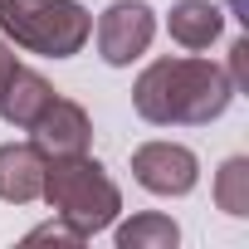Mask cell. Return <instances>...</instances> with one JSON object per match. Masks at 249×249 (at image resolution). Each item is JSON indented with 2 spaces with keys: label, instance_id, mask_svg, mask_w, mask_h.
Returning a JSON list of instances; mask_svg holds the SVG:
<instances>
[{
  "label": "cell",
  "instance_id": "6da1fadb",
  "mask_svg": "<svg viewBox=\"0 0 249 249\" xmlns=\"http://www.w3.org/2000/svg\"><path fill=\"white\" fill-rule=\"evenodd\" d=\"M234 98V78L215 59H157L132 88V107L157 127H205Z\"/></svg>",
  "mask_w": 249,
  "mask_h": 249
},
{
  "label": "cell",
  "instance_id": "7a4b0ae2",
  "mask_svg": "<svg viewBox=\"0 0 249 249\" xmlns=\"http://www.w3.org/2000/svg\"><path fill=\"white\" fill-rule=\"evenodd\" d=\"M39 196H44L49 210H54L59 220H69L83 239L98 234V230H107V225L117 220V210H122L117 181H112L88 152H78V157H54V161L44 166V191H39Z\"/></svg>",
  "mask_w": 249,
  "mask_h": 249
},
{
  "label": "cell",
  "instance_id": "3957f363",
  "mask_svg": "<svg viewBox=\"0 0 249 249\" xmlns=\"http://www.w3.org/2000/svg\"><path fill=\"white\" fill-rule=\"evenodd\" d=\"M0 35L30 54L69 59L88 44L93 15L78 0H0Z\"/></svg>",
  "mask_w": 249,
  "mask_h": 249
},
{
  "label": "cell",
  "instance_id": "277c9868",
  "mask_svg": "<svg viewBox=\"0 0 249 249\" xmlns=\"http://www.w3.org/2000/svg\"><path fill=\"white\" fill-rule=\"evenodd\" d=\"M152 35H157V15H152L147 0H112V5L98 15V54L112 69L142 59Z\"/></svg>",
  "mask_w": 249,
  "mask_h": 249
},
{
  "label": "cell",
  "instance_id": "5b68a950",
  "mask_svg": "<svg viewBox=\"0 0 249 249\" xmlns=\"http://www.w3.org/2000/svg\"><path fill=\"white\" fill-rule=\"evenodd\" d=\"M132 176L152 196H186L200 181V161L181 142H142L132 152Z\"/></svg>",
  "mask_w": 249,
  "mask_h": 249
},
{
  "label": "cell",
  "instance_id": "8992f818",
  "mask_svg": "<svg viewBox=\"0 0 249 249\" xmlns=\"http://www.w3.org/2000/svg\"><path fill=\"white\" fill-rule=\"evenodd\" d=\"M30 142H35L49 161H54V157H78V152H88V142H93V122H88V112H83L73 98H54V103L35 117Z\"/></svg>",
  "mask_w": 249,
  "mask_h": 249
},
{
  "label": "cell",
  "instance_id": "52a82bcc",
  "mask_svg": "<svg viewBox=\"0 0 249 249\" xmlns=\"http://www.w3.org/2000/svg\"><path fill=\"white\" fill-rule=\"evenodd\" d=\"M44 166H49V157L35 142H5V147H0V200H10V205L39 200Z\"/></svg>",
  "mask_w": 249,
  "mask_h": 249
},
{
  "label": "cell",
  "instance_id": "ba28073f",
  "mask_svg": "<svg viewBox=\"0 0 249 249\" xmlns=\"http://www.w3.org/2000/svg\"><path fill=\"white\" fill-rule=\"evenodd\" d=\"M54 98H59V93L49 88V78L20 64V69L10 73L5 93H0V117H5V122H15V127H25V132H30V127H35V117H39V112H44V107H49Z\"/></svg>",
  "mask_w": 249,
  "mask_h": 249
},
{
  "label": "cell",
  "instance_id": "9c48e42d",
  "mask_svg": "<svg viewBox=\"0 0 249 249\" xmlns=\"http://www.w3.org/2000/svg\"><path fill=\"white\" fill-rule=\"evenodd\" d=\"M220 25H225V10L215 0H176L171 15H166V30L181 49H210Z\"/></svg>",
  "mask_w": 249,
  "mask_h": 249
},
{
  "label": "cell",
  "instance_id": "30bf717a",
  "mask_svg": "<svg viewBox=\"0 0 249 249\" xmlns=\"http://www.w3.org/2000/svg\"><path fill=\"white\" fill-rule=\"evenodd\" d=\"M176 239H181L176 220L171 215H157V210L132 215L127 225H117V249H171Z\"/></svg>",
  "mask_w": 249,
  "mask_h": 249
},
{
  "label": "cell",
  "instance_id": "8fae6325",
  "mask_svg": "<svg viewBox=\"0 0 249 249\" xmlns=\"http://www.w3.org/2000/svg\"><path fill=\"white\" fill-rule=\"evenodd\" d=\"M215 200H220V210L234 215V220L249 215V161H244V157H230V161L220 166V176H215Z\"/></svg>",
  "mask_w": 249,
  "mask_h": 249
},
{
  "label": "cell",
  "instance_id": "7c38bea8",
  "mask_svg": "<svg viewBox=\"0 0 249 249\" xmlns=\"http://www.w3.org/2000/svg\"><path fill=\"white\" fill-rule=\"evenodd\" d=\"M25 239H30V244H39V239H64V244H83V234H78V230H73L69 220H59V215H54L49 225H39V230H30Z\"/></svg>",
  "mask_w": 249,
  "mask_h": 249
},
{
  "label": "cell",
  "instance_id": "4fadbf2b",
  "mask_svg": "<svg viewBox=\"0 0 249 249\" xmlns=\"http://www.w3.org/2000/svg\"><path fill=\"white\" fill-rule=\"evenodd\" d=\"M20 69V59H15V44L0 35V93H5V83H10V73Z\"/></svg>",
  "mask_w": 249,
  "mask_h": 249
},
{
  "label": "cell",
  "instance_id": "5bb4252c",
  "mask_svg": "<svg viewBox=\"0 0 249 249\" xmlns=\"http://www.w3.org/2000/svg\"><path fill=\"white\" fill-rule=\"evenodd\" d=\"M244 59H249V39H234L230 44V78H234V88L244 83Z\"/></svg>",
  "mask_w": 249,
  "mask_h": 249
}]
</instances>
